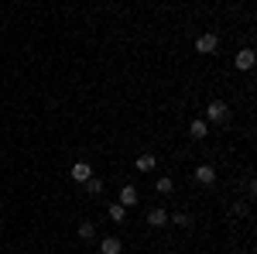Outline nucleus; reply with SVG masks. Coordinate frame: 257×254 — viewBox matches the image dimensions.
Here are the masks:
<instances>
[{
    "instance_id": "f257e3e1",
    "label": "nucleus",
    "mask_w": 257,
    "mask_h": 254,
    "mask_svg": "<svg viewBox=\"0 0 257 254\" xmlns=\"http://www.w3.org/2000/svg\"><path fill=\"white\" fill-rule=\"evenodd\" d=\"M230 117V107L223 103V100H209V107H206V124H223V120Z\"/></svg>"
},
{
    "instance_id": "f03ea898",
    "label": "nucleus",
    "mask_w": 257,
    "mask_h": 254,
    "mask_svg": "<svg viewBox=\"0 0 257 254\" xmlns=\"http://www.w3.org/2000/svg\"><path fill=\"white\" fill-rule=\"evenodd\" d=\"M216 48H219V38L213 35V31H209V35H199V38H196V52H199V55H213Z\"/></svg>"
},
{
    "instance_id": "7ed1b4c3",
    "label": "nucleus",
    "mask_w": 257,
    "mask_h": 254,
    "mask_svg": "<svg viewBox=\"0 0 257 254\" xmlns=\"http://www.w3.org/2000/svg\"><path fill=\"white\" fill-rule=\"evenodd\" d=\"M254 62H257L254 48H240V52H237V59H233V65H237L240 72H250V69H254Z\"/></svg>"
},
{
    "instance_id": "20e7f679",
    "label": "nucleus",
    "mask_w": 257,
    "mask_h": 254,
    "mask_svg": "<svg viewBox=\"0 0 257 254\" xmlns=\"http://www.w3.org/2000/svg\"><path fill=\"white\" fill-rule=\"evenodd\" d=\"M117 203H120V206H123V210H131V206L138 203V189H134V186L127 182V186L120 189V199H117Z\"/></svg>"
},
{
    "instance_id": "39448f33",
    "label": "nucleus",
    "mask_w": 257,
    "mask_h": 254,
    "mask_svg": "<svg viewBox=\"0 0 257 254\" xmlns=\"http://www.w3.org/2000/svg\"><path fill=\"white\" fill-rule=\"evenodd\" d=\"M120 251H123L120 237H103V240H99V254H120Z\"/></svg>"
},
{
    "instance_id": "423d86ee",
    "label": "nucleus",
    "mask_w": 257,
    "mask_h": 254,
    "mask_svg": "<svg viewBox=\"0 0 257 254\" xmlns=\"http://www.w3.org/2000/svg\"><path fill=\"white\" fill-rule=\"evenodd\" d=\"M196 179L202 182V186H213V182H216V172H213V165H199V168H196Z\"/></svg>"
},
{
    "instance_id": "0eeeda50",
    "label": "nucleus",
    "mask_w": 257,
    "mask_h": 254,
    "mask_svg": "<svg viewBox=\"0 0 257 254\" xmlns=\"http://www.w3.org/2000/svg\"><path fill=\"white\" fill-rule=\"evenodd\" d=\"M189 134L196 137V141H202V137L209 134V124H206L202 117H199V120H192V124H189Z\"/></svg>"
},
{
    "instance_id": "6e6552de",
    "label": "nucleus",
    "mask_w": 257,
    "mask_h": 254,
    "mask_svg": "<svg viewBox=\"0 0 257 254\" xmlns=\"http://www.w3.org/2000/svg\"><path fill=\"white\" fill-rule=\"evenodd\" d=\"M76 237H79V240H93V237H96V223H93V220H82Z\"/></svg>"
},
{
    "instance_id": "1a4fd4ad",
    "label": "nucleus",
    "mask_w": 257,
    "mask_h": 254,
    "mask_svg": "<svg viewBox=\"0 0 257 254\" xmlns=\"http://www.w3.org/2000/svg\"><path fill=\"white\" fill-rule=\"evenodd\" d=\"M89 176H93V168H89L86 161H76V165H72V179H76V182H86Z\"/></svg>"
},
{
    "instance_id": "9d476101",
    "label": "nucleus",
    "mask_w": 257,
    "mask_h": 254,
    "mask_svg": "<svg viewBox=\"0 0 257 254\" xmlns=\"http://www.w3.org/2000/svg\"><path fill=\"white\" fill-rule=\"evenodd\" d=\"M148 223H151V227H165V223H168V213L155 206V210H148Z\"/></svg>"
},
{
    "instance_id": "9b49d317",
    "label": "nucleus",
    "mask_w": 257,
    "mask_h": 254,
    "mask_svg": "<svg viewBox=\"0 0 257 254\" xmlns=\"http://www.w3.org/2000/svg\"><path fill=\"white\" fill-rule=\"evenodd\" d=\"M106 210H110V220H113V223H123V220H127V210H123L120 203H110Z\"/></svg>"
},
{
    "instance_id": "f8f14e48",
    "label": "nucleus",
    "mask_w": 257,
    "mask_h": 254,
    "mask_svg": "<svg viewBox=\"0 0 257 254\" xmlns=\"http://www.w3.org/2000/svg\"><path fill=\"white\" fill-rule=\"evenodd\" d=\"M155 165H158V158H155V155H141L138 158V168H141V172H155Z\"/></svg>"
},
{
    "instance_id": "ddd939ff",
    "label": "nucleus",
    "mask_w": 257,
    "mask_h": 254,
    "mask_svg": "<svg viewBox=\"0 0 257 254\" xmlns=\"http://www.w3.org/2000/svg\"><path fill=\"white\" fill-rule=\"evenodd\" d=\"M82 186H86V193H89V196H99V193H103V182H99V179H93V176L86 179Z\"/></svg>"
},
{
    "instance_id": "4468645a",
    "label": "nucleus",
    "mask_w": 257,
    "mask_h": 254,
    "mask_svg": "<svg viewBox=\"0 0 257 254\" xmlns=\"http://www.w3.org/2000/svg\"><path fill=\"white\" fill-rule=\"evenodd\" d=\"M155 189H158V193H165V196H168V193H172V189H175V182H172V179H168V176H161L158 182H155Z\"/></svg>"
},
{
    "instance_id": "2eb2a0df",
    "label": "nucleus",
    "mask_w": 257,
    "mask_h": 254,
    "mask_svg": "<svg viewBox=\"0 0 257 254\" xmlns=\"http://www.w3.org/2000/svg\"><path fill=\"white\" fill-rule=\"evenodd\" d=\"M168 220H175L178 227H189V223H192V216H189V213H172Z\"/></svg>"
}]
</instances>
